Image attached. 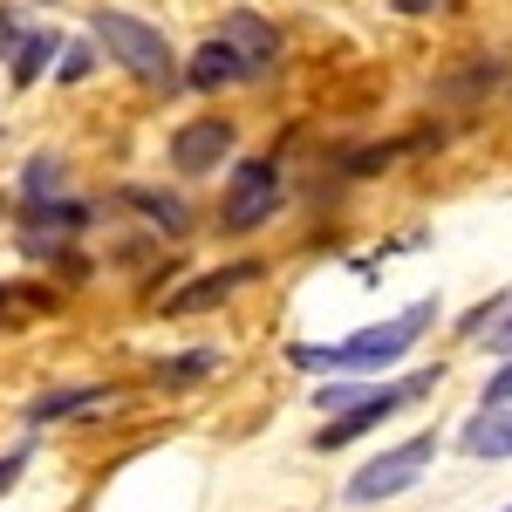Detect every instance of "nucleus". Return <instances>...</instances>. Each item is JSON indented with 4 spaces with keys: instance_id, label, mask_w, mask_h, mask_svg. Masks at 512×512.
Returning <instances> with one entry per match:
<instances>
[{
    "instance_id": "obj_10",
    "label": "nucleus",
    "mask_w": 512,
    "mask_h": 512,
    "mask_svg": "<svg viewBox=\"0 0 512 512\" xmlns=\"http://www.w3.org/2000/svg\"><path fill=\"white\" fill-rule=\"evenodd\" d=\"M103 383H76V390H41L35 403H28V417H35V424H55V417H76V410H96V403H103Z\"/></svg>"
},
{
    "instance_id": "obj_5",
    "label": "nucleus",
    "mask_w": 512,
    "mask_h": 512,
    "mask_svg": "<svg viewBox=\"0 0 512 512\" xmlns=\"http://www.w3.org/2000/svg\"><path fill=\"white\" fill-rule=\"evenodd\" d=\"M280 205V164L274 158H246L226 178V198H219V219H226V233H253V226H267Z\"/></svg>"
},
{
    "instance_id": "obj_16",
    "label": "nucleus",
    "mask_w": 512,
    "mask_h": 512,
    "mask_svg": "<svg viewBox=\"0 0 512 512\" xmlns=\"http://www.w3.org/2000/svg\"><path fill=\"white\" fill-rule=\"evenodd\" d=\"M506 403H512V355H506V369H499V376L485 383V396H478V410H506Z\"/></svg>"
},
{
    "instance_id": "obj_9",
    "label": "nucleus",
    "mask_w": 512,
    "mask_h": 512,
    "mask_svg": "<svg viewBox=\"0 0 512 512\" xmlns=\"http://www.w3.org/2000/svg\"><path fill=\"white\" fill-rule=\"evenodd\" d=\"M458 444H465V458H512V403L506 410H478Z\"/></svg>"
},
{
    "instance_id": "obj_4",
    "label": "nucleus",
    "mask_w": 512,
    "mask_h": 512,
    "mask_svg": "<svg viewBox=\"0 0 512 512\" xmlns=\"http://www.w3.org/2000/svg\"><path fill=\"white\" fill-rule=\"evenodd\" d=\"M424 390H437V369H410V376H396V383H376V390L362 396V403H349V410H335L328 424H321V437H315V451H342L349 437H362V431H376L383 417H396L403 403H417Z\"/></svg>"
},
{
    "instance_id": "obj_2",
    "label": "nucleus",
    "mask_w": 512,
    "mask_h": 512,
    "mask_svg": "<svg viewBox=\"0 0 512 512\" xmlns=\"http://www.w3.org/2000/svg\"><path fill=\"white\" fill-rule=\"evenodd\" d=\"M89 35L110 48L117 69H130L137 82H151V89H178V82H185L178 55H171V41H164L151 21L123 14V7H96V14H89Z\"/></svg>"
},
{
    "instance_id": "obj_15",
    "label": "nucleus",
    "mask_w": 512,
    "mask_h": 512,
    "mask_svg": "<svg viewBox=\"0 0 512 512\" xmlns=\"http://www.w3.org/2000/svg\"><path fill=\"white\" fill-rule=\"evenodd\" d=\"M89 69H96V48H89V41H76V48L62 55V69H55V76H62V82H82Z\"/></svg>"
},
{
    "instance_id": "obj_8",
    "label": "nucleus",
    "mask_w": 512,
    "mask_h": 512,
    "mask_svg": "<svg viewBox=\"0 0 512 512\" xmlns=\"http://www.w3.org/2000/svg\"><path fill=\"white\" fill-rule=\"evenodd\" d=\"M185 82H192V89H233V82H260L253 76V69H246V62H239V48L233 41H205V48H198L192 62H185Z\"/></svg>"
},
{
    "instance_id": "obj_7",
    "label": "nucleus",
    "mask_w": 512,
    "mask_h": 512,
    "mask_svg": "<svg viewBox=\"0 0 512 512\" xmlns=\"http://www.w3.org/2000/svg\"><path fill=\"white\" fill-rule=\"evenodd\" d=\"M219 41H233L239 62H246L253 76H267V69L280 62V35H274V21H260V14H246V7L219 21Z\"/></svg>"
},
{
    "instance_id": "obj_14",
    "label": "nucleus",
    "mask_w": 512,
    "mask_h": 512,
    "mask_svg": "<svg viewBox=\"0 0 512 512\" xmlns=\"http://www.w3.org/2000/svg\"><path fill=\"white\" fill-rule=\"evenodd\" d=\"M130 205H144L164 233H185V205H178V198H164V192H130Z\"/></svg>"
},
{
    "instance_id": "obj_17",
    "label": "nucleus",
    "mask_w": 512,
    "mask_h": 512,
    "mask_svg": "<svg viewBox=\"0 0 512 512\" xmlns=\"http://www.w3.org/2000/svg\"><path fill=\"white\" fill-rule=\"evenodd\" d=\"M212 362H219V355H212V349H198V355H178V362H171L164 376H171V383H185V376H205Z\"/></svg>"
},
{
    "instance_id": "obj_6",
    "label": "nucleus",
    "mask_w": 512,
    "mask_h": 512,
    "mask_svg": "<svg viewBox=\"0 0 512 512\" xmlns=\"http://www.w3.org/2000/svg\"><path fill=\"white\" fill-rule=\"evenodd\" d=\"M226 158H233V123L226 117H198L171 137V171L178 178H205V171H219Z\"/></svg>"
},
{
    "instance_id": "obj_13",
    "label": "nucleus",
    "mask_w": 512,
    "mask_h": 512,
    "mask_svg": "<svg viewBox=\"0 0 512 512\" xmlns=\"http://www.w3.org/2000/svg\"><path fill=\"white\" fill-rule=\"evenodd\" d=\"M62 185H69V171H62V158H35V164H28V178H21V192H28V205H41V198H62Z\"/></svg>"
},
{
    "instance_id": "obj_19",
    "label": "nucleus",
    "mask_w": 512,
    "mask_h": 512,
    "mask_svg": "<svg viewBox=\"0 0 512 512\" xmlns=\"http://www.w3.org/2000/svg\"><path fill=\"white\" fill-rule=\"evenodd\" d=\"M396 7H403V14H431L437 0H396Z\"/></svg>"
},
{
    "instance_id": "obj_3",
    "label": "nucleus",
    "mask_w": 512,
    "mask_h": 512,
    "mask_svg": "<svg viewBox=\"0 0 512 512\" xmlns=\"http://www.w3.org/2000/svg\"><path fill=\"white\" fill-rule=\"evenodd\" d=\"M431 458H437V431H417V437H403V444H390V451H376L362 472L349 478V506H383V499H396V492H410L417 478L431 472Z\"/></svg>"
},
{
    "instance_id": "obj_1",
    "label": "nucleus",
    "mask_w": 512,
    "mask_h": 512,
    "mask_svg": "<svg viewBox=\"0 0 512 512\" xmlns=\"http://www.w3.org/2000/svg\"><path fill=\"white\" fill-rule=\"evenodd\" d=\"M431 321H437V301H417V308L376 321V328H355L342 342H301L294 362H301V369H321V376H383L390 362H403V355L424 342Z\"/></svg>"
},
{
    "instance_id": "obj_12",
    "label": "nucleus",
    "mask_w": 512,
    "mask_h": 512,
    "mask_svg": "<svg viewBox=\"0 0 512 512\" xmlns=\"http://www.w3.org/2000/svg\"><path fill=\"white\" fill-rule=\"evenodd\" d=\"M48 55H55V28H35V35L14 48V82H35L48 69Z\"/></svg>"
},
{
    "instance_id": "obj_18",
    "label": "nucleus",
    "mask_w": 512,
    "mask_h": 512,
    "mask_svg": "<svg viewBox=\"0 0 512 512\" xmlns=\"http://www.w3.org/2000/svg\"><path fill=\"white\" fill-rule=\"evenodd\" d=\"M21 465H28V451H7V458H0V492H7V485L21 478Z\"/></svg>"
},
{
    "instance_id": "obj_11",
    "label": "nucleus",
    "mask_w": 512,
    "mask_h": 512,
    "mask_svg": "<svg viewBox=\"0 0 512 512\" xmlns=\"http://www.w3.org/2000/svg\"><path fill=\"white\" fill-rule=\"evenodd\" d=\"M246 274H253V267H226V274H205L192 294H178V301H171V315H192V308H212V301H226V294H233Z\"/></svg>"
}]
</instances>
